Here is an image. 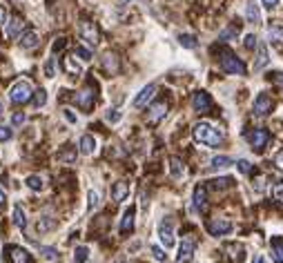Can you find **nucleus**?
Masks as SVG:
<instances>
[{"label":"nucleus","instance_id":"obj_1","mask_svg":"<svg viewBox=\"0 0 283 263\" xmlns=\"http://www.w3.org/2000/svg\"><path fill=\"white\" fill-rule=\"evenodd\" d=\"M192 134H194L196 141L203 143V145H208V147H217V145L223 143V134H221L214 125H210V123H196Z\"/></svg>","mask_w":283,"mask_h":263},{"label":"nucleus","instance_id":"obj_2","mask_svg":"<svg viewBox=\"0 0 283 263\" xmlns=\"http://www.w3.org/2000/svg\"><path fill=\"white\" fill-rule=\"evenodd\" d=\"M31 96H33V89H31L29 80H18V83L9 89V98H11V103H16V105L29 103Z\"/></svg>","mask_w":283,"mask_h":263},{"label":"nucleus","instance_id":"obj_3","mask_svg":"<svg viewBox=\"0 0 283 263\" xmlns=\"http://www.w3.org/2000/svg\"><path fill=\"white\" fill-rule=\"evenodd\" d=\"M158 239H161V243L167 248H174V221H172V217H163L161 223H158Z\"/></svg>","mask_w":283,"mask_h":263},{"label":"nucleus","instance_id":"obj_4","mask_svg":"<svg viewBox=\"0 0 283 263\" xmlns=\"http://www.w3.org/2000/svg\"><path fill=\"white\" fill-rule=\"evenodd\" d=\"M221 69L228 71V74H239V76L246 74V65H243V60L237 58L232 51H225V54L221 56Z\"/></svg>","mask_w":283,"mask_h":263},{"label":"nucleus","instance_id":"obj_5","mask_svg":"<svg viewBox=\"0 0 283 263\" xmlns=\"http://www.w3.org/2000/svg\"><path fill=\"white\" fill-rule=\"evenodd\" d=\"M7 263H31V255L20 246H7L2 250Z\"/></svg>","mask_w":283,"mask_h":263},{"label":"nucleus","instance_id":"obj_6","mask_svg":"<svg viewBox=\"0 0 283 263\" xmlns=\"http://www.w3.org/2000/svg\"><path fill=\"white\" fill-rule=\"evenodd\" d=\"M165 116H167V103L165 100H156V103L147 109V125H158Z\"/></svg>","mask_w":283,"mask_h":263},{"label":"nucleus","instance_id":"obj_7","mask_svg":"<svg viewBox=\"0 0 283 263\" xmlns=\"http://www.w3.org/2000/svg\"><path fill=\"white\" fill-rule=\"evenodd\" d=\"M94 103H96V89H94V85H87V87L76 96V105H78L83 112H89V109L94 107Z\"/></svg>","mask_w":283,"mask_h":263},{"label":"nucleus","instance_id":"obj_8","mask_svg":"<svg viewBox=\"0 0 283 263\" xmlns=\"http://www.w3.org/2000/svg\"><path fill=\"white\" fill-rule=\"evenodd\" d=\"M194 248H196L194 239H192V237H185L183 241H181V246H179L176 263H190V261H192V257H194Z\"/></svg>","mask_w":283,"mask_h":263},{"label":"nucleus","instance_id":"obj_9","mask_svg":"<svg viewBox=\"0 0 283 263\" xmlns=\"http://www.w3.org/2000/svg\"><path fill=\"white\" fill-rule=\"evenodd\" d=\"M232 230V221L230 219H210L208 221V232L212 237H223Z\"/></svg>","mask_w":283,"mask_h":263},{"label":"nucleus","instance_id":"obj_10","mask_svg":"<svg viewBox=\"0 0 283 263\" xmlns=\"http://www.w3.org/2000/svg\"><path fill=\"white\" fill-rule=\"evenodd\" d=\"M272 107H275V103H272V98L268 96V94H259V96L254 98L252 112L257 114V116H268V114L272 112Z\"/></svg>","mask_w":283,"mask_h":263},{"label":"nucleus","instance_id":"obj_11","mask_svg":"<svg viewBox=\"0 0 283 263\" xmlns=\"http://www.w3.org/2000/svg\"><path fill=\"white\" fill-rule=\"evenodd\" d=\"M80 38H83L87 45H98V40H100V33L98 29H96V25L94 22H89V20H85V22H80Z\"/></svg>","mask_w":283,"mask_h":263},{"label":"nucleus","instance_id":"obj_12","mask_svg":"<svg viewBox=\"0 0 283 263\" xmlns=\"http://www.w3.org/2000/svg\"><path fill=\"white\" fill-rule=\"evenodd\" d=\"M248 143L252 145V150H263L270 143V132L268 130H252L248 134Z\"/></svg>","mask_w":283,"mask_h":263},{"label":"nucleus","instance_id":"obj_13","mask_svg":"<svg viewBox=\"0 0 283 263\" xmlns=\"http://www.w3.org/2000/svg\"><path fill=\"white\" fill-rule=\"evenodd\" d=\"M192 107H194V112H199V114L210 112V107H212V96H210L208 92H196L194 98H192Z\"/></svg>","mask_w":283,"mask_h":263},{"label":"nucleus","instance_id":"obj_14","mask_svg":"<svg viewBox=\"0 0 283 263\" xmlns=\"http://www.w3.org/2000/svg\"><path fill=\"white\" fill-rule=\"evenodd\" d=\"M205 208H208V190L203 185H196L194 197H192V210L194 212H205Z\"/></svg>","mask_w":283,"mask_h":263},{"label":"nucleus","instance_id":"obj_15","mask_svg":"<svg viewBox=\"0 0 283 263\" xmlns=\"http://www.w3.org/2000/svg\"><path fill=\"white\" fill-rule=\"evenodd\" d=\"M18 42H20L22 49H33V47L40 42V36H38L36 29H25L20 36H18Z\"/></svg>","mask_w":283,"mask_h":263},{"label":"nucleus","instance_id":"obj_16","mask_svg":"<svg viewBox=\"0 0 283 263\" xmlns=\"http://www.w3.org/2000/svg\"><path fill=\"white\" fill-rule=\"evenodd\" d=\"M154 94H156V85H147V87H143L141 92H138V96L134 98V103H132V105H134L136 109L145 107V105L152 100V96H154Z\"/></svg>","mask_w":283,"mask_h":263},{"label":"nucleus","instance_id":"obj_17","mask_svg":"<svg viewBox=\"0 0 283 263\" xmlns=\"http://www.w3.org/2000/svg\"><path fill=\"white\" fill-rule=\"evenodd\" d=\"M129 197V183L127 181H116L112 188V199L116 201V203H123Z\"/></svg>","mask_w":283,"mask_h":263},{"label":"nucleus","instance_id":"obj_18","mask_svg":"<svg viewBox=\"0 0 283 263\" xmlns=\"http://www.w3.org/2000/svg\"><path fill=\"white\" fill-rule=\"evenodd\" d=\"M134 219H136V208L134 205H129V208L123 212V219H121V232L127 234L134 230Z\"/></svg>","mask_w":283,"mask_h":263},{"label":"nucleus","instance_id":"obj_19","mask_svg":"<svg viewBox=\"0 0 283 263\" xmlns=\"http://www.w3.org/2000/svg\"><path fill=\"white\" fill-rule=\"evenodd\" d=\"M268 38H270V42L275 47H283V25L281 22H272V25L268 27Z\"/></svg>","mask_w":283,"mask_h":263},{"label":"nucleus","instance_id":"obj_20","mask_svg":"<svg viewBox=\"0 0 283 263\" xmlns=\"http://www.w3.org/2000/svg\"><path fill=\"white\" fill-rule=\"evenodd\" d=\"M78 147H80V154L92 156L94 152H96V138L92 136V134H85V136H80Z\"/></svg>","mask_w":283,"mask_h":263},{"label":"nucleus","instance_id":"obj_21","mask_svg":"<svg viewBox=\"0 0 283 263\" xmlns=\"http://www.w3.org/2000/svg\"><path fill=\"white\" fill-rule=\"evenodd\" d=\"M63 67H65V71L71 76V78H78V76L83 74V67L76 63L74 56H65V58H63Z\"/></svg>","mask_w":283,"mask_h":263},{"label":"nucleus","instance_id":"obj_22","mask_svg":"<svg viewBox=\"0 0 283 263\" xmlns=\"http://www.w3.org/2000/svg\"><path fill=\"white\" fill-rule=\"evenodd\" d=\"M22 27H25V20H22L20 16H13L11 20H9V25H7V36L9 38H16V36H20L22 31Z\"/></svg>","mask_w":283,"mask_h":263},{"label":"nucleus","instance_id":"obj_23","mask_svg":"<svg viewBox=\"0 0 283 263\" xmlns=\"http://www.w3.org/2000/svg\"><path fill=\"white\" fill-rule=\"evenodd\" d=\"M170 174H172V179H176V181L185 176V165H183V161L176 159V156H172V159H170Z\"/></svg>","mask_w":283,"mask_h":263},{"label":"nucleus","instance_id":"obj_24","mask_svg":"<svg viewBox=\"0 0 283 263\" xmlns=\"http://www.w3.org/2000/svg\"><path fill=\"white\" fill-rule=\"evenodd\" d=\"M103 67L107 74H116L121 69V63H118V56L116 54H105L103 56Z\"/></svg>","mask_w":283,"mask_h":263},{"label":"nucleus","instance_id":"obj_25","mask_svg":"<svg viewBox=\"0 0 283 263\" xmlns=\"http://www.w3.org/2000/svg\"><path fill=\"white\" fill-rule=\"evenodd\" d=\"M270 248H272V259H275L277 263H283V239L281 237H272Z\"/></svg>","mask_w":283,"mask_h":263},{"label":"nucleus","instance_id":"obj_26","mask_svg":"<svg viewBox=\"0 0 283 263\" xmlns=\"http://www.w3.org/2000/svg\"><path fill=\"white\" fill-rule=\"evenodd\" d=\"M270 58H268V47L266 45H257V60H254V69H263Z\"/></svg>","mask_w":283,"mask_h":263},{"label":"nucleus","instance_id":"obj_27","mask_svg":"<svg viewBox=\"0 0 283 263\" xmlns=\"http://www.w3.org/2000/svg\"><path fill=\"white\" fill-rule=\"evenodd\" d=\"M246 18H248V22H252V25H259V22H261V11H259V4H254V2H248L246 4Z\"/></svg>","mask_w":283,"mask_h":263},{"label":"nucleus","instance_id":"obj_28","mask_svg":"<svg viewBox=\"0 0 283 263\" xmlns=\"http://www.w3.org/2000/svg\"><path fill=\"white\" fill-rule=\"evenodd\" d=\"M13 226L20 228V230H25L27 228V217H25V210L20 208V205H13Z\"/></svg>","mask_w":283,"mask_h":263},{"label":"nucleus","instance_id":"obj_29","mask_svg":"<svg viewBox=\"0 0 283 263\" xmlns=\"http://www.w3.org/2000/svg\"><path fill=\"white\" fill-rule=\"evenodd\" d=\"M225 250H228V252H232V255H230V259H232L234 263H241V261H243V257H246V250H243V246H241V243H239V246H234V243H230V246L225 248Z\"/></svg>","mask_w":283,"mask_h":263},{"label":"nucleus","instance_id":"obj_30","mask_svg":"<svg viewBox=\"0 0 283 263\" xmlns=\"http://www.w3.org/2000/svg\"><path fill=\"white\" fill-rule=\"evenodd\" d=\"M54 228H56V219H51V217H42L40 221L36 223V230L40 232V234H45V232L54 230Z\"/></svg>","mask_w":283,"mask_h":263},{"label":"nucleus","instance_id":"obj_31","mask_svg":"<svg viewBox=\"0 0 283 263\" xmlns=\"http://www.w3.org/2000/svg\"><path fill=\"white\" fill-rule=\"evenodd\" d=\"M98 205H100V192L98 190H89L87 192V212L98 210Z\"/></svg>","mask_w":283,"mask_h":263},{"label":"nucleus","instance_id":"obj_32","mask_svg":"<svg viewBox=\"0 0 283 263\" xmlns=\"http://www.w3.org/2000/svg\"><path fill=\"white\" fill-rule=\"evenodd\" d=\"M25 183H27V188L29 190H33V192H40L42 185H45V181H42L38 174H31V176H27L25 179Z\"/></svg>","mask_w":283,"mask_h":263},{"label":"nucleus","instance_id":"obj_33","mask_svg":"<svg viewBox=\"0 0 283 263\" xmlns=\"http://www.w3.org/2000/svg\"><path fill=\"white\" fill-rule=\"evenodd\" d=\"M179 42H181V47H185V49H196V38L192 36V33H181L179 36Z\"/></svg>","mask_w":283,"mask_h":263},{"label":"nucleus","instance_id":"obj_34","mask_svg":"<svg viewBox=\"0 0 283 263\" xmlns=\"http://www.w3.org/2000/svg\"><path fill=\"white\" fill-rule=\"evenodd\" d=\"M89 259V248L87 246H78L74 250V263H85Z\"/></svg>","mask_w":283,"mask_h":263},{"label":"nucleus","instance_id":"obj_35","mask_svg":"<svg viewBox=\"0 0 283 263\" xmlns=\"http://www.w3.org/2000/svg\"><path fill=\"white\" fill-rule=\"evenodd\" d=\"M40 255L45 257L47 261H58L60 259L58 250H56V248H49V246H40Z\"/></svg>","mask_w":283,"mask_h":263},{"label":"nucleus","instance_id":"obj_36","mask_svg":"<svg viewBox=\"0 0 283 263\" xmlns=\"http://www.w3.org/2000/svg\"><path fill=\"white\" fill-rule=\"evenodd\" d=\"M45 103H47V92H45V89H38V92H33V107L40 109Z\"/></svg>","mask_w":283,"mask_h":263},{"label":"nucleus","instance_id":"obj_37","mask_svg":"<svg viewBox=\"0 0 283 263\" xmlns=\"http://www.w3.org/2000/svg\"><path fill=\"white\" fill-rule=\"evenodd\" d=\"M228 165H232V159H230V156H214L212 159L214 170H221V167H228Z\"/></svg>","mask_w":283,"mask_h":263},{"label":"nucleus","instance_id":"obj_38","mask_svg":"<svg viewBox=\"0 0 283 263\" xmlns=\"http://www.w3.org/2000/svg\"><path fill=\"white\" fill-rule=\"evenodd\" d=\"M105 118H107V123H112V125H116V123L123 118V112H121V109H109V112H107V116H105Z\"/></svg>","mask_w":283,"mask_h":263},{"label":"nucleus","instance_id":"obj_39","mask_svg":"<svg viewBox=\"0 0 283 263\" xmlns=\"http://www.w3.org/2000/svg\"><path fill=\"white\" fill-rule=\"evenodd\" d=\"M210 183H212V188H228V185H232L234 181L230 179V176H225V179H214V181H210Z\"/></svg>","mask_w":283,"mask_h":263},{"label":"nucleus","instance_id":"obj_40","mask_svg":"<svg viewBox=\"0 0 283 263\" xmlns=\"http://www.w3.org/2000/svg\"><path fill=\"white\" fill-rule=\"evenodd\" d=\"M237 167H239V172H241V174H252V163H250V161L241 159L237 163Z\"/></svg>","mask_w":283,"mask_h":263},{"label":"nucleus","instance_id":"obj_41","mask_svg":"<svg viewBox=\"0 0 283 263\" xmlns=\"http://www.w3.org/2000/svg\"><path fill=\"white\" fill-rule=\"evenodd\" d=\"M272 199L283 203V183H275V188H272Z\"/></svg>","mask_w":283,"mask_h":263},{"label":"nucleus","instance_id":"obj_42","mask_svg":"<svg viewBox=\"0 0 283 263\" xmlns=\"http://www.w3.org/2000/svg\"><path fill=\"white\" fill-rule=\"evenodd\" d=\"M76 56H80V60H89V58H92V51H89L87 47L78 45V47H76Z\"/></svg>","mask_w":283,"mask_h":263},{"label":"nucleus","instance_id":"obj_43","mask_svg":"<svg viewBox=\"0 0 283 263\" xmlns=\"http://www.w3.org/2000/svg\"><path fill=\"white\" fill-rule=\"evenodd\" d=\"M243 45H246L248 49H254V47H257V36H254V33H248L246 40H243Z\"/></svg>","mask_w":283,"mask_h":263},{"label":"nucleus","instance_id":"obj_44","mask_svg":"<svg viewBox=\"0 0 283 263\" xmlns=\"http://www.w3.org/2000/svg\"><path fill=\"white\" fill-rule=\"evenodd\" d=\"M67 47V38H58V40L54 42V47H51V51H63Z\"/></svg>","mask_w":283,"mask_h":263},{"label":"nucleus","instance_id":"obj_45","mask_svg":"<svg viewBox=\"0 0 283 263\" xmlns=\"http://www.w3.org/2000/svg\"><path fill=\"white\" fill-rule=\"evenodd\" d=\"M9 138H11V130H9V127H2V125H0V143L9 141Z\"/></svg>","mask_w":283,"mask_h":263},{"label":"nucleus","instance_id":"obj_46","mask_svg":"<svg viewBox=\"0 0 283 263\" xmlns=\"http://www.w3.org/2000/svg\"><path fill=\"white\" fill-rule=\"evenodd\" d=\"M74 159H76V152H63V154H58V161H67V163H71Z\"/></svg>","mask_w":283,"mask_h":263},{"label":"nucleus","instance_id":"obj_47","mask_svg":"<svg viewBox=\"0 0 283 263\" xmlns=\"http://www.w3.org/2000/svg\"><path fill=\"white\" fill-rule=\"evenodd\" d=\"M152 255H154V259H156V261H165V252H163L161 248H156V246H154V248H152Z\"/></svg>","mask_w":283,"mask_h":263},{"label":"nucleus","instance_id":"obj_48","mask_svg":"<svg viewBox=\"0 0 283 263\" xmlns=\"http://www.w3.org/2000/svg\"><path fill=\"white\" fill-rule=\"evenodd\" d=\"M45 74H47V78H51V76H54V58L47 60V65H45Z\"/></svg>","mask_w":283,"mask_h":263},{"label":"nucleus","instance_id":"obj_49","mask_svg":"<svg viewBox=\"0 0 283 263\" xmlns=\"http://www.w3.org/2000/svg\"><path fill=\"white\" fill-rule=\"evenodd\" d=\"M275 165H277V167H279V170L283 172V147H281L279 152H277V156H275Z\"/></svg>","mask_w":283,"mask_h":263},{"label":"nucleus","instance_id":"obj_50","mask_svg":"<svg viewBox=\"0 0 283 263\" xmlns=\"http://www.w3.org/2000/svg\"><path fill=\"white\" fill-rule=\"evenodd\" d=\"M270 78L275 80V83H277V85H279V87L283 89V74H281V71H275V74H270Z\"/></svg>","mask_w":283,"mask_h":263},{"label":"nucleus","instance_id":"obj_51","mask_svg":"<svg viewBox=\"0 0 283 263\" xmlns=\"http://www.w3.org/2000/svg\"><path fill=\"white\" fill-rule=\"evenodd\" d=\"M25 114H22V112H16V114H13V125H22V123H25Z\"/></svg>","mask_w":283,"mask_h":263},{"label":"nucleus","instance_id":"obj_52","mask_svg":"<svg viewBox=\"0 0 283 263\" xmlns=\"http://www.w3.org/2000/svg\"><path fill=\"white\" fill-rule=\"evenodd\" d=\"M63 116H65L69 123H76V121H78V118H76V114L71 112V109H63Z\"/></svg>","mask_w":283,"mask_h":263},{"label":"nucleus","instance_id":"obj_53","mask_svg":"<svg viewBox=\"0 0 283 263\" xmlns=\"http://www.w3.org/2000/svg\"><path fill=\"white\" fill-rule=\"evenodd\" d=\"M261 2H263V7L266 9H275L277 4H279V0H261Z\"/></svg>","mask_w":283,"mask_h":263},{"label":"nucleus","instance_id":"obj_54","mask_svg":"<svg viewBox=\"0 0 283 263\" xmlns=\"http://www.w3.org/2000/svg\"><path fill=\"white\" fill-rule=\"evenodd\" d=\"M4 20H7V9L0 4V25H4Z\"/></svg>","mask_w":283,"mask_h":263},{"label":"nucleus","instance_id":"obj_55","mask_svg":"<svg viewBox=\"0 0 283 263\" xmlns=\"http://www.w3.org/2000/svg\"><path fill=\"white\" fill-rule=\"evenodd\" d=\"M252 263H266V259H263V255H259V257H254Z\"/></svg>","mask_w":283,"mask_h":263},{"label":"nucleus","instance_id":"obj_56","mask_svg":"<svg viewBox=\"0 0 283 263\" xmlns=\"http://www.w3.org/2000/svg\"><path fill=\"white\" fill-rule=\"evenodd\" d=\"M4 201H7V197H4V192H0V205H2Z\"/></svg>","mask_w":283,"mask_h":263},{"label":"nucleus","instance_id":"obj_57","mask_svg":"<svg viewBox=\"0 0 283 263\" xmlns=\"http://www.w3.org/2000/svg\"><path fill=\"white\" fill-rule=\"evenodd\" d=\"M2 112H4V107H2V103H0V116H2Z\"/></svg>","mask_w":283,"mask_h":263},{"label":"nucleus","instance_id":"obj_58","mask_svg":"<svg viewBox=\"0 0 283 263\" xmlns=\"http://www.w3.org/2000/svg\"><path fill=\"white\" fill-rule=\"evenodd\" d=\"M116 263H123V261H116Z\"/></svg>","mask_w":283,"mask_h":263}]
</instances>
